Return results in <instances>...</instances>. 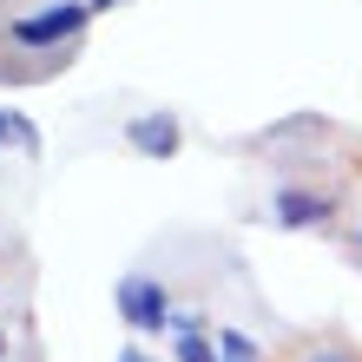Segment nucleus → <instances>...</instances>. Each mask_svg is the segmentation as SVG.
<instances>
[{"mask_svg": "<svg viewBox=\"0 0 362 362\" xmlns=\"http://www.w3.org/2000/svg\"><path fill=\"white\" fill-rule=\"evenodd\" d=\"M86 27V7L79 0H59V7H40V13H20L7 40L13 47H27V53H47V47H66V40Z\"/></svg>", "mask_w": 362, "mask_h": 362, "instance_id": "f257e3e1", "label": "nucleus"}, {"mask_svg": "<svg viewBox=\"0 0 362 362\" xmlns=\"http://www.w3.org/2000/svg\"><path fill=\"white\" fill-rule=\"evenodd\" d=\"M119 316H125V323H139V329H165V323H172L165 290L152 284V276H125V284H119Z\"/></svg>", "mask_w": 362, "mask_h": 362, "instance_id": "f03ea898", "label": "nucleus"}, {"mask_svg": "<svg viewBox=\"0 0 362 362\" xmlns=\"http://www.w3.org/2000/svg\"><path fill=\"white\" fill-rule=\"evenodd\" d=\"M132 145H139V152H152V158H172V152H178V119H172V112L132 119Z\"/></svg>", "mask_w": 362, "mask_h": 362, "instance_id": "7ed1b4c3", "label": "nucleus"}, {"mask_svg": "<svg viewBox=\"0 0 362 362\" xmlns=\"http://www.w3.org/2000/svg\"><path fill=\"white\" fill-rule=\"evenodd\" d=\"M329 218V198H316V191H276V224H316Z\"/></svg>", "mask_w": 362, "mask_h": 362, "instance_id": "20e7f679", "label": "nucleus"}, {"mask_svg": "<svg viewBox=\"0 0 362 362\" xmlns=\"http://www.w3.org/2000/svg\"><path fill=\"white\" fill-rule=\"evenodd\" d=\"M178 362H218V349H211L204 329H198V316H185V323H178Z\"/></svg>", "mask_w": 362, "mask_h": 362, "instance_id": "39448f33", "label": "nucleus"}, {"mask_svg": "<svg viewBox=\"0 0 362 362\" xmlns=\"http://www.w3.org/2000/svg\"><path fill=\"white\" fill-rule=\"evenodd\" d=\"M218 362H257V343H250L244 329H224L218 336Z\"/></svg>", "mask_w": 362, "mask_h": 362, "instance_id": "423d86ee", "label": "nucleus"}, {"mask_svg": "<svg viewBox=\"0 0 362 362\" xmlns=\"http://www.w3.org/2000/svg\"><path fill=\"white\" fill-rule=\"evenodd\" d=\"M303 362H356L349 349H316V356H303Z\"/></svg>", "mask_w": 362, "mask_h": 362, "instance_id": "0eeeda50", "label": "nucleus"}, {"mask_svg": "<svg viewBox=\"0 0 362 362\" xmlns=\"http://www.w3.org/2000/svg\"><path fill=\"white\" fill-rule=\"evenodd\" d=\"M119 362H152V356H145V349H119Z\"/></svg>", "mask_w": 362, "mask_h": 362, "instance_id": "6e6552de", "label": "nucleus"}, {"mask_svg": "<svg viewBox=\"0 0 362 362\" xmlns=\"http://www.w3.org/2000/svg\"><path fill=\"white\" fill-rule=\"evenodd\" d=\"M7 139H13V132H7V112H0V145H7Z\"/></svg>", "mask_w": 362, "mask_h": 362, "instance_id": "1a4fd4ad", "label": "nucleus"}, {"mask_svg": "<svg viewBox=\"0 0 362 362\" xmlns=\"http://www.w3.org/2000/svg\"><path fill=\"white\" fill-rule=\"evenodd\" d=\"M105 7H119V0H93V13H105Z\"/></svg>", "mask_w": 362, "mask_h": 362, "instance_id": "9d476101", "label": "nucleus"}]
</instances>
